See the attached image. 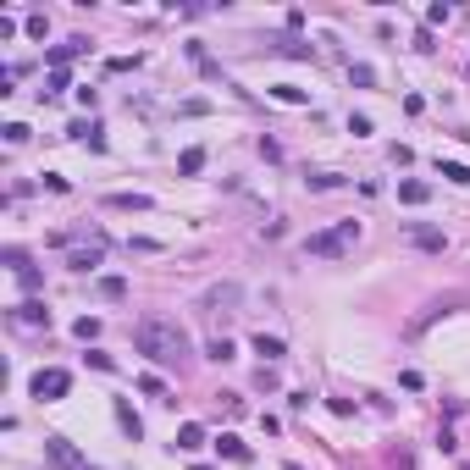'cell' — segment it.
<instances>
[{"label": "cell", "instance_id": "6da1fadb", "mask_svg": "<svg viewBox=\"0 0 470 470\" xmlns=\"http://www.w3.org/2000/svg\"><path fill=\"white\" fill-rule=\"evenodd\" d=\"M133 349H139L150 365H188V354H194L188 332H183L177 321H166V315H144V321L133 326Z\"/></svg>", "mask_w": 470, "mask_h": 470}, {"label": "cell", "instance_id": "7a4b0ae2", "mask_svg": "<svg viewBox=\"0 0 470 470\" xmlns=\"http://www.w3.org/2000/svg\"><path fill=\"white\" fill-rule=\"evenodd\" d=\"M354 238H360V222H338L332 233H310V238H305V255H326V260H338Z\"/></svg>", "mask_w": 470, "mask_h": 470}, {"label": "cell", "instance_id": "3957f363", "mask_svg": "<svg viewBox=\"0 0 470 470\" xmlns=\"http://www.w3.org/2000/svg\"><path fill=\"white\" fill-rule=\"evenodd\" d=\"M238 305H243V288L238 282H216L205 294V310H216V315H238Z\"/></svg>", "mask_w": 470, "mask_h": 470}, {"label": "cell", "instance_id": "277c9868", "mask_svg": "<svg viewBox=\"0 0 470 470\" xmlns=\"http://www.w3.org/2000/svg\"><path fill=\"white\" fill-rule=\"evenodd\" d=\"M45 460H50L56 470H89V465L78 460V448H73L67 437H45Z\"/></svg>", "mask_w": 470, "mask_h": 470}, {"label": "cell", "instance_id": "5b68a950", "mask_svg": "<svg viewBox=\"0 0 470 470\" xmlns=\"http://www.w3.org/2000/svg\"><path fill=\"white\" fill-rule=\"evenodd\" d=\"M67 388H73L67 371H39L33 377V398H67Z\"/></svg>", "mask_w": 470, "mask_h": 470}, {"label": "cell", "instance_id": "8992f818", "mask_svg": "<svg viewBox=\"0 0 470 470\" xmlns=\"http://www.w3.org/2000/svg\"><path fill=\"white\" fill-rule=\"evenodd\" d=\"M100 260H105V243H100V238H89V243H78V249L67 255V266H73V271H94Z\"/></svg>", "mask_w": 470, "mask_h": 470}, {"label": "cell", "instance_id": "52a82bcc", "mask_svg": "<svg viewBox=\"0 0 470 470\" xmlns=\"http://www.w3.org/2000/svg\"><path fill=\"white\" fill-rule=\"evenodd\" d=\"M116 426H122V437H128V443H139V437H144V420L133 415V404H128V398H116Z\"/></svg>", "mask_w": 470, "mask_h": 470}, {"label": "cell", "instance_id": "ba28073f", "mask_svg": "<svg viewBox=\"0 0 470 470\" xmlns=\"http://www.w3.org/2000/svg\"><path fill=\"white\" fill-rule=\"evenodd\" d=\"M11 321H17V326H50V310H45L39 299H28V305L11 310Z\"/></svg>", "mask_w": 470, "mask_h": 470}, {"label": "cell", "instance_id": "9c48e42d", "mask_svg": "<svg viewBox=\"0 0 470 470\" xmlns=\"http://www.w3.org/2000/svg\"><path fill=\"white\" fill-rule=\"evenodd\" d=\"M454 305H460V299H437V305H426V310H420V315H415V321H409V332H426V326H432L437 315H448V310H454Z\"/></svg>", "mask_w": 470, "mask_h": 470}, {"label": "cell", "instance_id": "30bf717a", "mask_svg": "<svg viewBox=\"0 0 470 470\" xmlns=\"http://www.w3.org/2000/svg\"><path fill=\"white\" fill-rule=\"evenodd\" d=\"M216 448H222V460H233V465H249V460H255V454L238 443L233 432H222V437H216Z\"/></svg>", "mask_w": 470, "mask_h": 470}, {"label": "cell", "instance_id": "8fae6325", "mask_svg": "<svg viewBox=\"0 0 470 470\" xmlns=\"http://www.w3.org/2000/svg\"><path fill=\"white\" fill-rule=\"evenodd\" d=\"M409 243H415V249H443V227H426V222H415V227H409Z\"/></svg>", "mask_w": 470, "mask_h": 470}, {"label": "cell", "instance_id": "7c38bea8", "mask_svg": "<svg viewBox=\"0 0 470 470\" xmlns=\"http://www.w3.org/2000/svg\"><path fill=\"white\" fill-rule=\"evenodd\" d=\"M105 205H111V211H150L156 199H150V194H105Z\"/></svg>", "mask_w": 470, "mask_h": 470}, {"label": "cell", "instance_id": "4fadbf2b", "mask_svg": "<svg viewBox=\"0 0 470 470\" xmlns=\"http://www.w3.org/2000/svg\"><path fill=\"white\" fill-rule=\"evenodd\" d=\"M255 354L271 365V360H282V354H288V343H282V338H266V332H260V338H255Z\"/></svg>", "mask_w": 470, "mask_h": 470}, {"label": "cell", "instance_id": "5bb4252c", "mask_svg": "<svg viewBox=\"0 0 470 470\" xmlns=\"http://www.w3.org/2000/svg\"><path fill=\"white\" fill-rule=\"evenodd\" d=\"M73 139H78V144H89V150H105V133H100L94 122H73Z\"/></svg>", "mask_w": 470, "mask_h": 470}, {"label": "cell", "instance_id": "9a60e30c", "mask_svg": "<svg viewBox=\"0 0 470 470\" xmlns=\"http://www.w3.org/2000/svg\"><path fill=\"white\" fill-rule=\"evenodd\" d=\"M398 199H404V205H426V199H432V188L409 177V183H398Z\"/></svg>", "mask_w": 470, "mask_h": 470}, {"label": "cell", "instance_id": "2e32d148", "mask_svg": "<svg viewBox=\"0 0 470 470\" xmlns=\"http://www.w3.org/2000/svg\"><path fill=\"white\" fill-rule=\"evenodd\" d=\"M100 299L122 305V299H128V277H100Z\"/></svg>", "mask_w": 470, "mask_h": 470}, {"label": "cell", "instance_id": "e0dca14e", "mask_svg": "<svg viewBox=\"0 0 470 470\" xmlns=\"http://www.w3.org/2000/svg\"><path fill=\"white\" fill-rule=\"evenodd\" d=\"M177 448H183V454H194V448H205V426H194V420H188V426L177 432Z\"/></svg>", "mask_w": 470, "mask_h": 470}, {"label": "cell", "instance_id": "ac0fdd59", "mask_svg": "<svg viewBox=\"0 0 470 470\" xmlns=\"http://www.w3.org/2000/svg\"><path fill=\"white\" fill-rule=\"evenodd\" d=\"M277 56H288V61H310L315 50L305 45V39H277Z\"/></svg>", "mask_w": 470, "mask_h": 470}, {"label": "cell", "instance_id": "d6986e66", "mask_svg": "<svg viewBox=\"0 0 470 470\" xmlns=\"http://www.w3.org/2000/svg\"><path fill=\"white\" fill-rule=\"evenodd\" d=\"M177 172H183V177L205 172V150H199V144H194V150H183V156H177Z\"/></svg>", "mask_w": 470, "mask_h": 470}, {"label": "cell", "instance_id": "ffe728a7", "mask_svg": "<svg viewBox=\"0 0 470 470\" xmlns=\"http://www.w3.org/2000/svg\"><path fill=\"white\" fill-rule=\"evenodd\" d=\"M437 177H448V183H470V166H465V160H437Z\"/></svg>", "mask_w": 470, "mask_h": 470}, {"label": "cell", "instance_id": "44dd1931", "mask_svg": "<svg viewBox=\"0 0 470 470\" xmlns=\"http://www.w3.org/2000/svg\"><path fill=\"white\" fill-rule=\"evenodd\" d=\"M271 94H277L282 105H310V94H305V89H294V83H277Z\"/></svg>", "mask_w": 470, "mask_h": 470}, {"label": "cell", "instance_id": "7402d4cb", "mask_svg": "<svg viewBox=\"0 0 470 470\" xmlns=\"http://www.w3.org/2000/svg\"><path fill=\"white\" fill-rule=\"evenodd\" d=\"M73 332H78L83 343H94V338H100V321H94V315H83V321H73Z\"/></svg>", "mask_w": 470, "mask_h": 470}, {"label": "cell", "instance_id": "603a6c76", "mask_svg": "<svg viewBox=\"0 0 470 470\" xmlns=\"http://www.w3.org/2000/svg\"><path fill=\"white\" fill-rule=\"evenodd\" d=\"M349 83H360V89H371V83H377V73H371L365 61H354V67H349Z\"/></svg>", "mask_w": 470, "mask_h": 470}, {"label": "cell", "instance_id": "cb8c5ba5", "mask_svg": "<svg viewBox=\"0 0 470 470\" xmlns=\"http://www.w3.org/2000/svg\"><path fill=\"white\" fill-rule=\"evenodd\" d=\"M177 111H183V116H205V111H211V100H199V94H194V100H183Z\"/></svg>", "mask_w": 470, "mask_h": 470}, {"label": "cell", "instance_id": "d4e9b609", "mask_svg": "<svg viewBox=\"0 0 470 470\" xmlns=\"http://www.w3.org/2000/svg\"><path fill=\"white\" fill-rule=\"evenodd\" d=\"M349 133H354V139H371L377 128H371V116H349Z\"/></svg>", "mask_w": 470, "mask_h": 470}, {"label": "cell", "instance_id": "484cf974", "mask_svg": "<svg viewBox=\"0 0 470 470\" xmlns=\"http://www.w3.org/2000/svg\"><path fill=\"white\" fill-rule=\"evenodd\" d=\"M205 354H211V360H233V343H227V338H211V349H205Z\"/></svg>", "mask_w": 470, "mask_h": 470}, {"label": "cell", "instance_id": "4316f807", "mask_svg": "<svg viewBox=\"0 0 470 470\" xmlns=\"http://www.w3.org/2000/svg\"><path fill=\"white\" fill-rule=\"evenodd\" d=\"M17 288H22V294H33V288H39V271H33V266H28V271H17Z\"/></svg>", "mask_w": 470, "mask_h": 470}, {"label": "cell", "instance_id": "83f0119b", "mask_svg": "<svg viewBox=\"0 0 470 470\" xmlns=\"http://www.w3.org/2000/svg\"><path fill=\"white\" fill-rule=\"evenodd\" d=\"M61 89H73V78H67V67H61V73H50V89H45V94H61Z\"/></svg>", "mask_w": 470, "mask_h": 470}, {"label": "cell", "instance_id": "f1b7e54d", "mask_svg": "<svg viewBox=\"0 0 470 470\" xmlns=\"http://www.w3.org/2000/svg\"><path fill=\"white\" fill-rule=\"evenodd\" d=\"M139 388L150 393V398H166V388H160V377H139Z\"/></svg>", "mask_w": 470, "mask_h": 470}, {"label": "cell", "instance_id": "f546056e", "mask_svg": "<svg viewBox=\"0 0 470 470\" xmlns=\"http://www.w3.org/2000/svg\"><path fill=\"white\" fill-rule=\"evenodd\" d=\"M398 470H415V460H409V454H404V460H398Z\"/></svg>", "mask_w": 470, "mask_h": 470}, {"label": "cell", "instance_id": "4dcf8cb0", "mask_svg": "<svg viewBox=\"0 0 470 470\" xmlns=\"http://www.w3.org/2000/svg\"><path fill=\"white\" fill-rule=\"evenodd\" d=\"M282 470H305V465H282Z\"/></svg>", "mask_w": 470, "mask_h": 470}]
</instances>
